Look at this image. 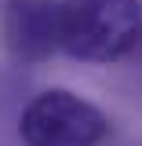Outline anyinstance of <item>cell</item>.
Returning <instances> with one entry per match:
<instances>
[{"instance_id": "2", "label": "cell", "mask_w": 142, "mask_h": 146, "mask_svg": "<svg viewBox=\"0 0 142 146\" xmlns=\"http://www.w3.org/2000/svg\"><path fill=\"white\" fill-rule=\"evenodd\" d=\"M22 139L26 146H98L106 139V117L66 88L40 91L22 113Z\"/></svg>"}, {"instance_id": "3", "label": "cell", "mask_w": 142, "mask_h": 146, "mask_svg": "<svg viewBox=\"0 0 142 146\" xmlns=\"http://www.w3.org/2000/svg\"><path fill=\"white\" fill-rule=\"evenodd\" d=\"M4 44L18 58H48L58 48V0H7Z\"/></svg>"}, {"instance_id": "1", "label": "cell", "mask_w": 142, "mask_h": 146, "mask_svg": "<svg viewBox=\"0 0 142 146\" xmlns=\"http://www.w3.org/2000/svg\"><path fill=\"white\" fill-rule=\"evenodd\" d=\"M142 7L135 0H66L58 4V48L88 62H117L139 48Z\"/></svg>"}]
</instances>
